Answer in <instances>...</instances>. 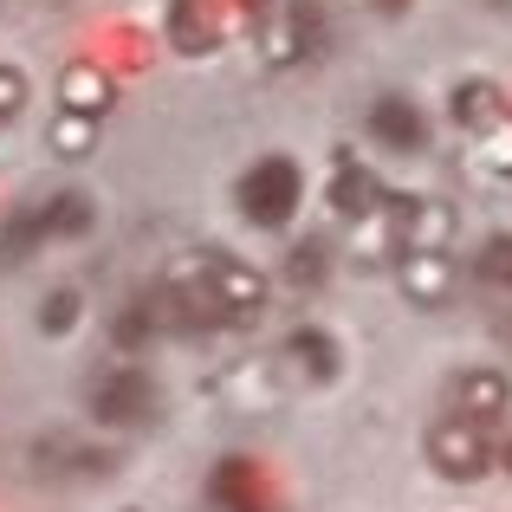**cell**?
Instances as JSON below:
<instances>
[{"label": "cell", "mask_w": 512, "mask_h": 512, "mask_svg": "<svg viewBox=\"0 0 512 512\" xmlns=\"http://www.w3.org/2000/svg\"><path fill=\"white\" fill-rule=\"evenodd\" d=\"M292 201H299V169L286 163V156H266V163H253L240 175V214L260 227H279L292 214Z\"/></svg>", "instance_id": "obj_1"}, {"label": "cell", "mask_w": 512, "mask_h": 512, "mask_svg": "<svg viewBox=\"0 0 512 512\" xmlns=\"http://www.w3.org/2000/svg\"><path fill=\"white\" fill-rule=\"evenodd\" d=\"M428 454L441 461V474H480V467H487V441H480V422H467V415L441 422L435 435H428Z\"/></svg>", "instance_id": "obj_2"}, {"label": "cell", "mask_w": 512, "mask_h": 512, "mask_svg": "<svg viewBox=\"0 0 512 512\" xmlns=\"http://www.w3.org/2000/svg\"><path fill=\"white\" fill-rule=\"evenodd\" d=\"M150 402H156L150 383H143L130 363H117V370H104L98 383H91V409H98L104 422H130V415H143Z\"/></svg>", "instance_id": "obj_3"}, {"label": "cell", "mask_w": 512, "mask_h": 512, "mask_svg": "<svg viewBox=\"0 0 512 512\" xmlns=\"http://www.w3.org/2000/svg\"><path fill=\"white\" fill-rule=\"evenodd\" d=\"M370 130H376V143H389V150H422L428 143V124H422V111H415L409 98H376Z\"/></svg>", "instance_id": "obj_4"}, {"label": "cell", "mask_w": 512, "mask_h": 512, "mask_svg": "<svg viewBox=\"0 0 512 512\" xmlns=\"http://www.w3.org/2000/svg\"><path fill=\"white\" fill-rule=\"evenodd\" d=\"M175 39H182V52H214V39H221V20H214L208 0H175Z\"/></svg>", "instance_id": "obj_5"}, {"label": "cell", "mask_w": 512, "mask_h": 512, "mask_svg": "<svg viewBox=\"0 0 512 512\" xmlns=\"http://www.w3.org/2000/svg\"><path fill=\"white\" fill-rule=\"evenodd\" d=\"M331 208H338V214H376V175L357 169L344 156L338 175H331Z\"/></svg>", "instance_id": "obj_6"}, {"label": "cell", "mask_w": 512, "mask_h": 512, "mask_svg": "<svg viewBox=\"0 0 512 512\" xmlns=\"http://www.w3.org/2000/svg\"><path fill=\"white\" fill-rule=\"evenodd\" d=\"M402 286H409L422 305H435V299H441V286H448V260H441V247L409 253V260H402Z\"/></svg>", "instance_id": "obj_7"}, {"label": "cell", "mask_w": 512, "mask_h": 512, "mask_svg": "<svg viewBox=\"0 0 512 512\" xmlns=\"http://www.w3.org/2000/svg\"><path fill=\"white\" fill-rule=\"evenodd\" d=\"M500 91L487 85V78H474V85H461L454 91V124H474V130H493L500 124Z\"/></svg>", "instance_id": "obj_8"}, {"label": "cell", "mask_w": 512, "mask_h": 512, "mask_svg": "<svg viewBox=\"0 0 512 512\" xmlns=\"http://www.w3.org/2000/svg\"><path fill=\"white\" fill-rule=\"evenodd\" d=\"M461 409H467V422H480V415H493V409H506V383L493 370H474L461 383Z\"/></svg>", "instance_id": "obj_9"}, {"label": "cell", "mask_w": 512, "mask_h": 512, "mask_svg": "<svg viewBox=\"0 0 512 512\" xmlns=\"http://www.w3.org/2000/svg\"><path fill=\"white\" fill-rule=\"evenodd\" d=\"M480 279H487V286H512V234H493L487 247H480Z\"/></svg>", "instance_id": "obj_10"}, {"label": "cell", "mask_w": 512, "mask_h": 512, "mask_svg": "<svg viewBox=\"0 0 512 512\" xmlns=\"http://www.w3.org/2000/svg\"><path fill=\"white\" fill-rule=\"evenodd\" d=\"M20 98H26L20 72H7V65H0V117H13V111H20Z\"/></svg>", "instance_id": "obj_11"}, {"label": "cell", "mask_w": 512, "mask_h": 512, "mask_svg": "<svg viewBox=\"0 0 512 512\" xmlns=\"http://www.w3.org/2000/svg\"><path fill=\"white\" fill-rule=\"evenodd\" d=\"M370 7H383V13H396V7H409V0H370Z\"/></svg>", "instance_id": "obj_12"}]
</instances>
